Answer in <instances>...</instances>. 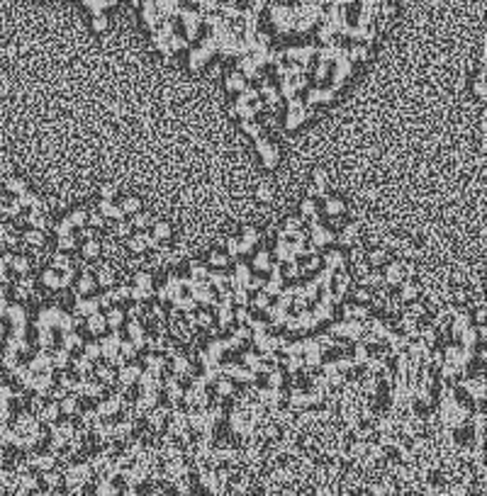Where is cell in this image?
<instances>
[{
	"label": "cell",
	"instance_id": "obj_1",
	"mask_svg": "<svg viewBox=\"0 0 487 496\" xmlns=\"http://www.w3.org/2000/svg\"><path fill=\"white\" fill-rule=\"evenodd\" d=\"M105 27V17H95V30H103Z\"/></svg>",
	"mask_w": 487,
	"mask_h": 496
}]
</instances>
